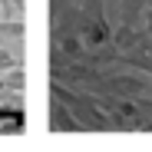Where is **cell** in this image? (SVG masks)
Returning a JSON list of instances; mask_svg holds the SVG:
<instances>
[{"label": "cell", "mask_w": 152, "mask_h": 152, "mask_svg": "<svg viewBox=\"0 0 152 152\" xmlns=\"http://www.w3.org/2000/svg\"><path fill=\"white\" fill-rule=\"evenodd\" d=\"M0 33H7V37H23V23H20V20H7V23H0Z\"/></svg>", "instance_id": "1"}, {"label": "cell", "mask_w": 152, "mask_h": 152, "mask_svg": "<svg viewBox=\"0 0 152 152\" xmlns=\"http://www.w3.org/2000/svg\"><path fill=\"white\" fill-rule=\"evenodd\" d=\"M20 86H23V73H20V66H17L7 80H4V89H20Z\"/></svg>", "instance_id": "2"}]
</instances>
